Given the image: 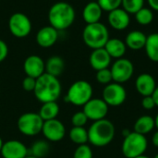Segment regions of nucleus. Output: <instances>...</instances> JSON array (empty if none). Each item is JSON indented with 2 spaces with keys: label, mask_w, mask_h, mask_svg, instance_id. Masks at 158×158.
Here are the masks:
<instances>
[{
  "label": "nucleus",
  "mask_w": 158,
  "mask_h": 158,
  "mask_svg": "<svg viewBox=\"0 0 158 158\" xmlns=\"http://www.w3.org/2000/svg\"><path fill=\"white\" fill-rule=\"evenodd\" d=\"M69 136L70 141L77 145L86 144L89 142L88 130H86L84 127H72L69 131Z\"/></svg>",
  "instance_id": "a878e982"
},
{
  "label": "nucleus",
  "mask_w": 158,
  "mask_h": 158,
  "mask_svg": "<svg viewBox=\"0 0 158 158\" xmlns=\"http://www.w3.org/2000/svg\"><path fill=\"white\" fill-rule=\"evenodd\" d=\"M23 69L26 76L38 79L45 72V63L41 56L31 55L25 59L23 63Z\"/></svg>",
  "instance_id": "4468645a"
},
{
  "label": "nucleus",
  "mask_w": 158,
  "mask_h": 158,
  "mask_svg": "<svg viewBox=\"0 0 158 158\" xmlns=\"http://www.w3.org/2000/svg\"><path fill=\"white\" fill-rule=\"evenodd\" d=\"M135 19L141 25H149L154 19V13L152 9L143 6L135 14Z\"/></svg>",
  "instance_id": "cd10ccee"
},
{
  "label": "nucleus",
  "mask_w": 158,
  "mask_h": 158,
  "mask_svg": "<svg viewBox=\"0 0 158 158\" xmlns=\"http://www.w3.org/2000/svg\"><path fill=\"white\" fill-rule=\"evenodd\" d=\"M90 1H97V0H90Z\"/></svg>",
  "instance_id": "49530a36"
},
{
  "label": "nucleus",
  "mask_w": 158,
  "mask_h": 158,
  "mask_svg": "<svg viewBox=\"0 0 158 158\" xmlns=\"http://www.w3.org/2000/svg\"><path fill=\"white\" fill-rule=\"evenodd\" d=\"M135 87L137 92L143 96L153 95L156 88V82L155 78L149 73H142L140 74L135 81Z\"/></svg>",
  "instance_id": "f3484780"
},
{
  "label": "nucleus",
  "mask_w": 158,
  "mask_h": 158,
  "mask_svg": "<svg viewBox=\"0 0 158 158\" xmlns=\"http://www.w3.org/2000/svg\"><path fill=\"white\" fill-rule=\"evenodd\" d=\"M143 4L144 0H122L121 6L129 14H136L141 8L143 7Z\"/></svg>",
  "instance_id": "c85d7f7f"
},
{
  "label": "nucleus",
  "mask_w": 158,
  "mask_h": 158,
  "mask_svg": "<svg viewBox=\"0 0 158 158\" xmlns=\"http://www.w3.org/2000/svg\"><path fill=\"white\" fill-rule=\"evenodd\" d=\"M104 48L109 54L111 58H116V59L123 57L127 50L125 42L118 38H112V39L109 38Z\"/></svg>",
  "instance_id": "aec40b11"
},
{
  "label": "nucleus",
  "mask_w": 158,
  "mask_h": 158,
  "mask_svg": "<svg viewBox=\"0 0 158 158\" xmlns=\"http://www.w3.org/2000/svg\"><path fill=\"white\" fill-rule=\"evenodd\" d=\"M3 143H4V142H3V140H2V138L0 137V152H1V149H2V146H3Z\"/></svg>",
  "instance_id": "37998d69"
},
{
  "label": "nucleus",
  "mask_w": 158,
  "mask_h": 158,
  "mask_svg": "<svg viewBox=\"0 0 158 158\" xmlns=\"http://www.w3.org/2000/svg\"><path fill=\"white\" fill-rule=\"evenodd\" d=\"M110 70L113 81L122 84L131 79L134 73V66L131 60L121 57L113 63Z\"/></svg>",
  "instance_id": "9d476101"
},
{
  "label": "nucleus",
  "mask_w": 158,
  "mask_h": 158,
  "mask_svg": "<svg viewBox=\"0 0 158 158\" xmlns=\"http://www.w3.org/2000/svg\"><path fill=\"white\" fill-rule=\"evenodd\" d=\"M148 147V141L145 135H142L135 131L130 132L124 137L121 151L126 158H135L143 155Z\"/></svg>",
  "instance_id": "423d86ee"
},
{
  "label": "nucleus",
  "mask_w": 158,
  "mask_h": 158,
  "mask_svg": "<svg viewBox=\"0 0 158 158\" xmlns=\"http://www.w3.org/2000/svg\"><path fill=\"white\" fill-rule=\"evenodd\" d=\"M26 145L18 140H9L3 143L1 156L3 158H25L28 155Z\"/></svg>",
  "instance_id": "ddd939ff"
},
{
  "label": "nucleus",
  "mask_w": 158,
  "mask_h": 158,
  "mask_svg": "<svg viewBox=\"0 0 158 158\" xmlns=\"http://www.w3.org/2000/svg\"><path fill=\"white\" fill-rule=\"evenodd\" d=\"M93 151L87 143L78 145L73 154V158H93Z\"/></svg>",
  "instance_id": "2f4dec72"
},
{
  "label": "nucleus",
  "mask_w": 158,
  "mask_h": 158,
  "mask_svg": "<svg viewBox=\"0 0 158 158\" xmlns=\"http://www.w3.org/2000/svg\"><path fill=\"white\" fill-rule=\"evenodd\" d=\"M130 132H131V131H130L128 129H125V130L122 131V134H123V136H124V137H126L127 135H129V134H130Z\"/></svg>",
  "instance_id": "ea45409f"
},
{
  "label": "nucleus",
  "mask_w": 158,
  "mask_h": 158,
  "mask_svg": "<svg viewBox=\"0 0 158 158\" xmlns=\"http://www.w3.org/2000/svg\"><path fill=\"white\" fill-rule=\"evenodd\" d=\"M76 12L74 7L67 2L55 3L48 11L49 25L58 31L69 28L75 21Z\"/></svg>",
  "instance_id": "f03ea898"
},
{
  "label": "nucleus",
  "mask_w": 158,
  "mask_h": 158,
  "mask_svg": "<svg viewBox=\"0 0 158 158\" xmlns=\"http://www.w3.org/2000/svg\"><path fill=\"white\" fill-rule=\"evenodd\" d=\"M152 96H153V98H154V100L156 102V106L158 107V86H156V90H155V92H154Z\"/></svg>",
  "instance_id": "58836bf2"
},
{
  "label": "nucleus",
  "mask_w": 158,
  "mask_h": 158,
  "mask_svg": "<svg viewBox=\"0 0 158 158\" xmlns=\"http://www.w3.org/2000/svg\"><path fill=\"white\" fill-rule=\"evenodd\" d=\"M116 134L115 125L106 118L94 121L88 130L89 143L95 147H105L114 139Z\"/></svg>",
  "instance_id": "7ed1b4c3"
},
{
  "label": "nucleus",
  "mask_w": 158,
  "mask_h": 158,
  "mask_svg": "<svg viewBox=\"0 0 158 158\" xmlns=\"http://www.w3.org/2000/svg\"><path fill=\"white\" fill-rule=\"evenodd\" d=\"M35 85H36V79H34L32 77L26 76L22 81V88L26 92L33 93V91L35 89Z\"/></svg>",
  "instance_id": "72a5a7b5"
},
{
  "label": "nucleus",
  "mask_w": 158,
  "mask_h": 158,
  "mask_svg": "<svg viewBox=\"0 0 158 158\" xmlns=\"http://www.w3.org/2000/svg\"><path fill=\"white\" fill-rule=\"evenodd\" d=\"M155 124H156V128L157 129L158 131V113L157 115H156V117L155 118Z\"/></svg>",
  "instance_id": "a19ab883"
},
{
  "label": "nucleus",
  "mask_w": 158,
  "mask_h": 158,
  "mask_svg": "<svg viewBox=\"0 0 158 158\" xmlns=\"http://www.w3.org/2000/svg\"><path fill=\"white\" fill-rule=\"evenodd\" d=\"M103 14V9L97 1H90L82 10V18L86 24L99 22Z\"/></svg>",
  "instance_id": "6ab92c4d"
},
{
  "label": "nucleus",
  "mask_w": 158,
  "mask_h": 158,
  "mask_svg": "<svg viewBox=\"0 0 158 158\" xmlns=\"http://www.w3.org/2000/svg\"><path fill=\"white\" fill-rule=\"evenodd\" d=\"M50 151V145L46 141L39 140L33 143L31 147V156L37 158H44Z\"/></svg>",
  "instance_id": "bb28decb"
},
{
  "label": "nucleus",
  "mask_w": 158,
  "mask_h": 158,
  "mask_svg": "<svg viewBox=\"0 0 158 158\" xmlns=\"http://www.w3.org/2000/svg\"><path fill=\"white\" fill-rule=\"evenodd\" d=\"M142 106L145 110H152V109H154L156 106V102H155L153 96L152 95H150V96H143V99H142Z\"/></svg>",
  "instance_id": "f704fd0d"
},
{
  "label": "nucleus",
  "mask_w": 158,
  "mask_h": 158,
  "mask_svg": "<svg viewBox=\"0 0 158 158\" xmlns=\"http://www.w3.org/2000/svg\"><path fill=\"white\" fill-rule=\"evenodd\" d=\"M109 110L107 104L100 98H92L89 100L82 108V111L87 116L88 119L97 121L106 118Z\"/></svg>",
  "instance_id": "9b49d317"
},
{
  "label": "nucleus",
  "mask_w": 158,
  "mask_h": 158,
  "mask_svg": "<svg viewBox=\"0 0 158 158\" xmlns=\"http://www.w3.org/2000/svg\"><path fill=\"white\" fill-rule=\"evenodd\" d=\"M62 86L58 78L48 73H44L36 79V85L33 94L41 103L56 102L60 97Z\"/></svg>",
  "instance_id": "f257e3e1"
},
{
  "label": "nucleus",
  "mask_w": 158,
  "mask_h": 158,
  "mask_svg": "<svg viewBox=\"0 0 158 158\" xmlns=\"http://www.w3.org/2000/svg\"><path fill=\"white\" fill-rule=\"evenodd\" d=\"M107 19L109 25L117 31H122L127 29L131 22L130 14L121 7L108 12Z\"/></svg>",
  "instance_id": "dca6fc26"
},
{
  "label": "nucleus",
  "mask_w": 158,
  "mask_h": 158,
  "mask_svg": "<svg viewBox=\"0 0 158 158\" xmlns=\"http://www.w3.org/2000/svg\"><path fill=\"white\" fill-rule=\"evenodd\" d=\"M111 59L112 58L109 54L103 47L93 50L89 57V62L91 67L94 70L98 71L100 69H107L111 64Z\"/></svg>",
  "instance_id": "a211bd4d"
},
{
  "label": "nucleus",
  "mask_w": 158,
  "mask_h": 158,
  "mask_svg": "<svg viewBox=\"0 0 158 158\" xmlns=\"http://www.w3.org/2000/svg\"><path fill=\"white\" fill-rule=\"evenodd\" d=\"M25 158H37V157H34V156H31V155H30V156H27Z\"/></svg>",
  "instance_id": "c03bdc74"
},
{
  "label": "nucleus",
  "mask_w": 158,
  "mask_h": 158,
  "mask_svg": "<svg viewBox=\"0 0 158 158\" xmlns=\"http://www.w3.org/2000/svg\"><path fill=\"white\" fill-rule=\"evenodd\" d=\"M8 55V47L6 42L0 39V63L3 62Z\"/></svg>",
  "instance_id": "c9c22d12"
},
{
  "label": "nucleus",
  "mask_w": 158,
  "mask_h": 158,
  "mask_svg": "<svg viewBox=\"0 0 158 158\" xmlns=\"http://www.w3.org/2000/svg\"><path fill=\"white\" fill-rule=\"evenodd\" d=\"M154 158H158V154H156V155L155 156V157H154Z\"/></svg>",
  "instance_id": "a18cd8bd"
},
{
  "label": "nucleus",
  "mask_w": 158,
  "mask_h": 158,
  "mask_svg": "<svg viewBox=\"0 0 158 158\" xmlns=\"http://www.w3.org/2000/svg\"><path fill=\"white\" fill-rule=\"evenodd\" d=\"M65 69V62L62 57L58 56H53L45 62V73H48L54 77L58 78Z\"/></svg>",
  "instance_id": "4be33fe9"
},
{
  "label": "nucleus",
  "mask_w": 158,
  "mask_h": 158,
  "mask_svg": "<svg viewBox=\"0 0 158 158\" xmlns=\"http://www.w3.org/2000/svg\"><path fill=\"white\" fill-rule=\"evenodd\" d=\"M88 120L89 119L87 116L84 114L82 110L74 113L73 116L71 117V124L73 127H84Z\"/></svg>",
  "instance_id": "473e14b6"
},
{
  "label": "nucleus",
  "mask_w": 158,
  "mask_h": 158,
  "mask_svg": "<svg viewBox=\"0 0 158 158\" xmlns=\"http://www.w3.org/2000/svg\"><path fill=\"white\" fill-rule=\"evenodd\" d=\"M82 39L84 44L93 50L103 48L109 40V31L106 26L100 21L86 24L82 31Z\"/></svg>",
  "instance_id": "20e7f679"
},
{
  "label": "nucleus",
  "mask_w": 158,
  "mask_h": 158,
  "mask_svg": "<svg viewBox=\"0 0 158 158\" xmlns=\"http://www.w3.org/2000/svg\"><path fill=\"white\" fill-rule=\"evenodd\" d=\"M102 99L108 106H119L127 99V92L122 84L111 82L105 86L102 93Z\"/></svg>",
  "instance_id": "1a4fd4ad"
},
{
  "label": "nucleus",
  "mask_w": 158,
  "mask_h": 158,
  "mask_svg": "<svg viewBox=\"0 0 158 158\" xmlns=\"http://www.w3.org/2000/svg\"><path fill=\"white\" fill-rule=\"evenodd\" d=\"M0 94H1V89H0Z\"/></svg>",
  "instance_id": "de8ad7c7"
},
{
  "label": "nucleus",
  "mask_w": 158,
  "mask_h": 158,
  "mask_svg": "<svg viewBox=\"0 0 158 158\" xmlns=\"http://www.w3.org/2000/svg\"><path fill=\"white\" fill-rule=\"evenodd\" d=\"M42 133L47 141L57 143L66 136V128L63 122L57 118L46 120L44 122Z\"/></svg>",
  "instance_id": "f8f14e48"
},
{
  "label": "nucleus",
  "mask_w": 158,
  "mask_h": 158,
  "mask_svg": "<svg viewBox=\"0 0 158 158\" xmlns=\"http://www.w3.org/2000/svg\"><path fill=\"white\" fill-rule=\"evenodd\" d=\"M156 128L155 118L151 116H142L136 119L133 129L135 132L140 133L142 135H145L151 132Z\"/></svg>",
  "instance_id": "5701e85b"
},
{
  "label": "nucleus",
  "mask_w": 158,
  "mask_h": 158,
  "mask_svg": "<svg viewBox=\"0 0 158 158\" xmlns=\"http://www.w3.org/2000/svg\"><path fill=\"white\" fill-rule=\"evenodd\" d=\"M97 3L103 9V11L110 12L121 6L122 0H97Z\"/></svg>",
  "instance_id": "7c9ffc66"
},
{
  "label": "nucleus",
  "mask_w": 158,
  "mask_h": 158,
  "mask_svg": "<svg viewBox=\"0 0 158 158\" xmlns=\"http://www.w3.org/2000/svg\"><path fill=\"white\" fill-rule=\"evenodd\" d=\"M35 39L39 46L43 48H49L56 43L58 39V31L50 25L42 27L38 31Z\"/></svg>",
  "instance_id": "2eb2a0df"
},
{
  "label": "nucleus",
  "mask_w": 158,
  "mask_h": 158,
  "mask_svg": "<svg viewBox=\"0 0 158 158\" xmlns=\"http://www.w3.org/2000/svg\"><path fill=\"white\" fill-rule=\"evenodd\" d=\"M59 111H60V108L56 101L46 102V103H43L38 114L40 115V117L42 118L44 121H46V120L56 118V117L59 114Z\"/></svg>",
  "instance_id": "b1692460"
},
{
  "label": "nucleus",
  "mask_w": 158,
  "mask_h": 158,
  "mask_svg": "<svg viewBox=\"0 0 158 158\" xmlns=\"http://www.w3.org/2000/svg\"><path fill=\"white\" fill-rule=\"evenodd\" d=\"M144 49L150 60L158 62V32L151 33L147 36Z\"/></svg>",
  "instance_id": "393cba45"
},
{
  "label": "nucleus",
  "mask_w": 158,
  "mask_h": 158,
  "mask_svg": "<svg viewBox=\"0 0 158 158\" xmlns=\"http://www.w3.org/2000/svg\"><path fill=\"white\" fill-rule=\"evenodd\" d=\"M44 122L38 113L28 112L19 118L17 127L21 134L25 136H35L42 132Z\"/></svg>",
  "instance_id": "0eeeda50"
},
{
  "label": "nucleus",
  "mask_w": 158,
  "mask_h": 158,
  "mask_svg": "<svg viewBox=\"0 0 158 158\" xmlns=\"http://www.w3.org/2000/svg\"><path fill=\"white\" fill-rule=\"evenodd\" d=\"M135 158H151L150 156H145L144 154L143 155H141V156H137V157Z\"/></svg>",
  "instance_id": "79ce46f5"
},
{
  "label": "nucleus",
  "mask_w": 158,
  "mask_h": 158,
  "mask_svg": "<svg viewBox=\"0 0 158 158\" xmlns=\"http://www.w3.org/2000/svg\"><path fill=\"white\" fill-rule=\"evenodd\" d=\"M96 81L104 85H107L112 82L113 78H112V73L110 69H104L96 71Z\"/></svg>",
  "instance_id": "c756f323"
},
{
  "label": "nucleus",
  "mask_w": 158,
  "mask_h": 158,
  "mask_svg": "<svg viewBox=\"0 0 158 158\" xmlns=\"http://www.w3.org/2000/svg\"><path fill=\"white\" fill-rule=\"evenodd\" d=\"M94 89L90 82L81 80L73 82L65 96V101L77 106H83L93 98Z\"/></svg>",
  "instance_id": "39448f33"
},
{
  "label": "nucleus",
  "mask_w": 158,
  "mask_h": 158,
  "mask_svg": "<svg viewBox=\"0 0 158 158\" xmlns=\"http://www.w3.org/2000/svg\"><path fill=\"white\" fill-rule=\"evenodd\" d=\"M147 36L141 31H132L128 33L125 39L126 46L131 50H141L144 48Z\"/></svg>",
  "instance_id": "412c9836"
},
{
  "label": "nucleus",
  "mask_w": 158,
  "mask_h": 158,
  "mask_svg": "<svg viewBox=\"0 0 158 158\" xmlns=\"http://www.w3.org/2000/svg\"><path fill=\"white\" fill-rule=\"evenodd\" d=\"M31 21L27 15L21 12L12 14L8 20V29L16 38H25L31 31Z\"/></svg>",
  "instance_id": "6e6552de"
},
{
  "label": "nucleus",
  "mask_w": 158,
  "mask_h": 158,
  "mask_svg": "<svg viewBox=\"0 0 158 158\" xmlns=\"http://www.w3.org/2000/svg\"><path fill=\"white\" fill-rule=\"evenodd\" d=\"M148 4L151 8L158 11V0H148Z\"/></svg>",
  "instance_id": "e433bc0d"
},
{
  "label": "nucleus",
  "mask_w": 158,
  "mask_h": 158,
  "mask_svg": "<svg viewBox=\"0 0 158 158\" xmlns=\"http://www.w3.org/2000/svg\"><path fill=\"white\" fill-rule=\"evenodd\" d=\"M152 142H153V144L158 148V131L154 133L153 138H152Z\"/></svg>",
  "instance_id": "4c0bfd02"
}]
</instances>
